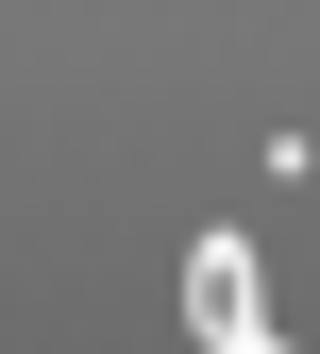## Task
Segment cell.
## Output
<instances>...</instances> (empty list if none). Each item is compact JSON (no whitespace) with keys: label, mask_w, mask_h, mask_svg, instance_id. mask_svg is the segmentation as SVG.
<instances>
[{"label":"cell","mask_w":320,"mask_h":354,"mask_svg":"<svg viewBox=\"0 0 320 354\" xmlns=\"http://www.w3.org/2000/svg\"><path fill=\"white\" fill-rule=\"evenodd\" d=\"M186 337H203V354H287V337H270V287H253V253H236V236H203V253H186Z\"/></svg>","instance_id":"1"}]
</instances>
